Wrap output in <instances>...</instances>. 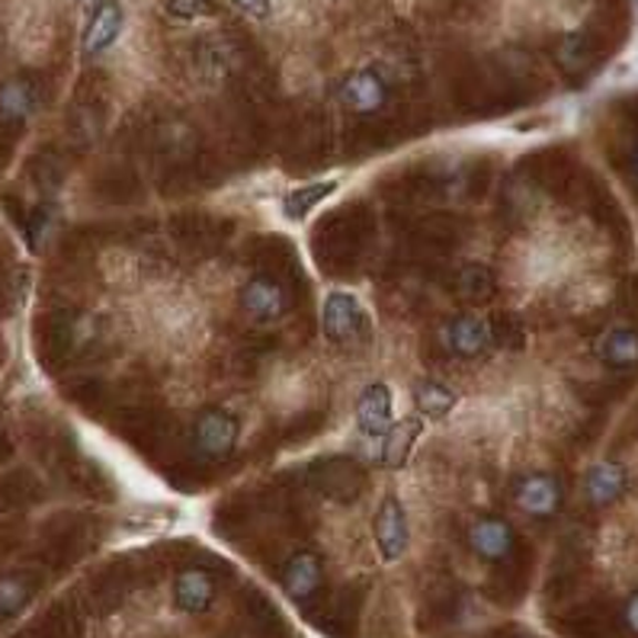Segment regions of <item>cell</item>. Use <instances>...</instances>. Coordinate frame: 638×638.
I'll list each match as a JSON object with an SVG mask.
<instances>
[{
  "label": "cell",
  "instance_id": "obj_1",
  "mask_svg": "<svg viewBox=\"0 0 638 638\" xmlns=\"http://www.w3.org/2000/svg\"><path fill=\"white\" fill-rule=\"evenodd\" d=\"M375 244V213L369 203H347L311 228L315 264L328 276H357Z\"/></svg>",
  "mask_w": 638,
  "mask_h": 638
},
{
  "label": "cell",
  "instance_id": "obj_2",
  "mask_svg": "<svg viewBox=\"0 0 638 638\" xmlns=\"http://www.w3.org/2000/svg\"><path fill=\"white\" fill-rule=\"evenodd\" d=\"M39 325H42L39 328V353L45 357L49 366L88 360L93 347L100 343V335H103L100 321L88 311H78V308L52 311Z\"/></svg>",
  "mask_w": 638,
  "mask_h": 638
},
{
  "label": "cell",
  "instance_id": "obj_3",
  "mask_svg": "<svg viewBox=\"0 0 638 638\" xmlns=\"http://www.w3.org/2000/svg\"><path fill=\"white\" fill-rule=\"evenodd\" d=\"M469 238V222L450 213H430L404 225V247L421 264H440Z\"/></svg>",
  "mask_w": 638,
  "mask_h": 638
},
{
  "label": "cell",
  "instance_id": "obj_4",
  "mask_svg": "<svg viewBox=\"0 0 638 638\" xmlns=\"http://www.w3.org/2000/svg\"><path fill=\"white\" fill-rule=\"evenodd\" d=\"M113 430L122 440H128L142 456L157 459L171 453L174 421L154 404H122L113 418Z\"/></svg>",
  "mask_w": 638,
  "mask_h": 638
},
{
  "label": "cell",
  "instance_id": "obj_5",
  "mask_svg": "<svg viewBox=\"0 0 638 638\" xmlns=\"http://www.w3.org/2000/svg\"><path fill=\"white\" fill-rule=\"evenodd\" d=\"M321 325L328 340L340 350H366L372 343V318L363 302L350 292H331L325 299Z\"/></svg>",
  "mask_w": 638,
  "mask_h": 638
},
{
  "label": "cell",
  "instance_id": "obj_6",
  "mask_svg": "<svg viewBox=\"0 0 638 638\" xmlns=\"http://www.w3.org/2000/svg\"><path fill=\"white\" fill-rule=\"evenodd\" d=\"M331 152V122L325 113H302L282 128V157L296 171L318 167Z\"/></svg>",
  "mask_w": 638,
  "mask_h": 638
},
{
  "label": "cell",
  "instance_id": "obj_7",
  "mask_svg": "<svg viewBox=\"0 0 638 638\" xmlns=\"http://www.w3.org/2000/svg\"><path fill=\"white\" fill-rule=\"evenodd\" d=\"M305 482L337 504H353L366 491V469L350 456H325L308 465Z\"/></svg>",
  "mask_w": 638,
  "mask_h": 638
},
{
  "label": "cell",
  "instance_id": "obj_8",
  "mask_svg": "<svg viewBox=\"0 0 638 638\" xmlns=\"http://www.w3.org/2000/svg\"><path fill=\"white\" fill-rule=\"evenodd\" d=\"M379 193L401 209H411V206H421L426 199H440L450 193V181L433 171L430 164H408L395 174H389L385 181L379 183Z\"/></svg>",
  "mask_w": 638,
  "mask_h": 638
},
{
  "label": "cell",
  "instance_id": "obj_9",
  "mask_svg": "<svg viewBox=\"0 0 638 638\" xmlns=\"http://www.w3.org/2000/svg\"><path fill=\"white\" fill-rule=\"evenodd\" d=\"M296 305V289L289 282H282L279 276L257 274L244 282L241 289V308L247 311V318L260 321V325H274L282 321Z\"/></svg>",
  "mask_w": 638,
  "mask_h": 638
},
{
  "label": "cell",
  "instance_id": "obj_10",
  "mask_svg": "<svg viewBox=\"0 0 638 638\" xmlns=\"http://www.w3.org/2000/svg\"><path fill=\"white\" fill-rule=\"evenodd\" d=\"M238 421L225 408H206L193 424V456H199L209 465H218L235 456L238 446Z\"/></svg>",
  "mask_w": 638,
  "mask_h": 638
},
{
  "label": "cell",
  "instance_id": "obj_11",
  "mask_svg": "<svg viewBox=\"0 0 638 638\" xmlns=\"http://www.w3.org/2000/svg\"><path fill=\"white\" fill-rule=\"evenodd\" d=\"M171 238L186 247V250H218L222 244L235 235V222L222 215L203 213V209H186V213L171 215Z\"/></svg>",
  "mask_w": 638,
  "mask_h": 638
},
{
  "label": "cell",
  "instance_id": "obj_12",
  "mask_svg": "<svg viewBox=\"0 0 638 638\" xmlns=\"http://www.w3.org/2000/svg\"><path fill=\"white\" fill-rule=\"evenodd\" d=\"M247 254H250L254 270L279 276V279H282V282H289L296 292H299V289L308 292V282H305L299 250L292 247L289 238H282V235H260V238H254V241H250V250H247Z\"/></svg>",
  "mask_w": 638,
  "mask_h": 638
},
{
  "label": "cell",
  "instance_id": "obj_13",
  "mask_svg": "<svg viewBox=\"0 0 638 638\" xmlns=\"http://www.w3.org/2000/svg\"><path fill=\"white\" fill-rule=\"evenodd\" d=\"M340 103L353 113V116H375L389 106V84L385 78L375 71V68H363L357 74H350L343 84H340Z\"/></svg>",
  "mask_w": 638,
  "mask_h": 638
},
{
  "label": "cell",
  "instance_id": "obj_14",
  "mask_svg": "<svg viewBox=\"0 0 638 638\" xmlns=\"http://www.w3.org/2000/svg\"><path fill=\"white\" fill-rule=\"evenodd\" d=\"M436 337H440V347L450 357H462V360L482 357L491 347V328H487L485 318H478V315H456V318H450L436 331Z\"/></svg>",
  "mask_w": 638,
  "mask_h": 638
},
{
  "label": "cell",
  "instance_id": "obj_15",
  "mask_svg": "<svg viewBox=\"0 0 638 638\" xmlns=\"http://www.w3.org/2000/svg\"><path fill=\"white\" fill-rule=\"evenodd\" d=\"M282 590L289 594V600L296 604H311L325 584V562L318 552L302 548V552H292L282 565Z\"/></svg>",
  "mask_w": 638,
  "mask_h": 638
},
{
  "label": "cell",
  "instance_id": "obj_16",
  "mask_svg": "<svg viewBox=\"0 0 638 638\" xmlns=\"http://www.w3.org/2000/svg\"><path fill=\"white\" fill-rule=\"evenodd\" d=\"M469 548L485 562H504L517 548V533L507 519L482 517L469 526Z\"/></svg>",
  "mask_w": 638,
  "mask_h": 638
},
{
  "label": "cell",
  "instance_id": "obj_17",
  "mask_svg": "<svg viewBox=\"0 0 638 638\" xmlns=\"http://www.w3.org/2000/svg\"><path fill=\"white\" fill-rule=\"evenodd\" d=\"M372 529H375L379 555H382L385 562H398V558L408 552V514H404V507H401V501H398L395 494H389V497L382 501Z\"/></svg>",
  "mask_w": 638,
  "mask_h": 638
},
{
  "label": "cell",
  "instance_id": "obj_18",
  "mask_svg": "<svg viewBox=\"0 0 638 638\" xmlns=\"http://www.w3.org/2000/svg\"><path fill=\"white\" fill-rule=\"evenodd\" d=\"M215 594H218L215 578L206 568H196V565L183 568L174 580V604L186 616H206L213 609Z\"/></svg>",
  "mask_w": 638,
  "mask_h": 638
},
{
  "label": "cell",
  "instance_id": "obj_19",
  "mask_svg": "<svg viewBox=\"0 0 638 638\" xmlns=\"http://www.w3.org/2000/svg\"><path fill=\"white\" fill-rule=\"evenodd\" d=\"M514 501L523 514L536 519L555 517L562 507V485L552 475H526L514 487Z\"/></svg>",
  "mask_w": 638,
  "mask_h": 638
},
{
  "label": "cell",
  "instance_id": "obj_20",
  "mask_svg": "<svg viewBox=\"0 0 638 638\" xmlns=\"http://www.w3.org/2000/svg\"><path fill=\"white\" fill-rule=\"evenodd\" d=\"M93 193L96 199L110 203V206H128L142 196V177L135 167L128 164H106L96 177H93Z\"/></svg>",
  "mask_w": 638,
  "mask_h": 638
},
{
  "label": "cell",
  "instance_id": "obj_21",
  "mask_svg": "<svg viewBox=\"0 0 638 638\" xmlns=\"http://www.w3.org/2000/svg\"><path fill=\"white\" fill-rule=\"evenodd\" d=\"M39 100L42 96H39V88L32 78H27V74L10 78L7 84H0V122L3 125H23L39 110Z\"/></svg>",
  "mask_w": 638,
  "mask_h": 638
},
{
  "label": "cell",
  "instance_id": "obj_22",
  "mask_svg": "<svg viewBox=\"0 0 638 638\" xmlns=\"http://www.w3.org/2000/svg\"><path fill=\"white\" fill-rule=\"evenodd\" d=\"M629 487V475L619 462H597L587 478H584V494L594 507H609L616 504Z\"/></svg>",
  "mask_w": 638,
  "mask_h": 638
},
{
  "label": "cell",
  "instance_id": "obj_23",
  "mask_svg": "<svg viewBox=\"0 0 638 638\" xmlns=\"http://www.w3.org/2000/svg\"><path fill=\"white\" fill-rule=\"evenodd\" d=\"M122 32V7L116 0H100L93 10L91 23L84 30V55L93 59L100 52H106Z\"/></svg>",
  "mask_w": 638,
  "mask_h": 638
},
{
  "label": "cell",
  "instance_id": "obj_24",
  "mask_svg": "<svg viewBox=\"0 0 638 638\" xmlns=\"http://www.w3.org/2000/svg\"><path fill=\"white\" fill-rule=\"evenodd\" d=\"M357 424L366 436H382L392 426V392L382 382L366 385L357 401Z\"/></svg>",
  "mask_w": 638,
  "mask_h": 638
},
{
  "label": "cell",
  "instance_id": "obj_25",
  "mask_svg": "<svg viewBox=\"0 0 638 638\" xmlns=\"http://www.w3.org/2000/svg\"><path fill=\"white\" fill-rule=\"evenodd\" d=\"M103 125H106L103 100H100V96H88V100H81V103L71 110V120H68V132H71L74 148H78V152H88L93 142L103 135Z\"/></svg>",
  "mask_w": 638,
  "mask_h": 638
},
{
  "label": "cell",
  "instance_id": "obj_26",
  "mask_svg": "<svg viewBox=\"0 0 638 638\" xmlns=\"http://www.w3.org/2000/svg\"><path fill=\"white\" fill-rule=\"evenodd\" d=\"M450 289L462 302L485 305L497 296V276L491 274L485 264H462L450 279Z\"/></svg>",
  "mask_w": 638,
  "mask_h": 638
},
{
  "label": "cell",
  "instance_id": "obj_27",
  "mask_svg": "<svg viewBox=\"0 0 638 638\" xmlns=\"http://www.w3.org/2000/svg\"><path fill=\"white\" fill-rule=\"evenodd\" d=\"M597 357L609 369H632L638 366V331L632 328H609L597 340Z\"/></svg>",
  "mask_w": 638,
  "mask_h": 638
},
{
  "label": "cell",
  "instance_id": "obj_28",
  "mask_svg": "<svg viewBox=\"0 0 638 638\" xmlns=\"http://www.w3.org/2000/svg\"><path fill=\"white\" fill-rule=\"evenodd\" d=\"M164 475H167V482L177 487V491H186V494H193V491H199L203 485H209V475H213V465L209 462H203L199 456H181V453H174L171 462L164 465Z\"/></svg>",
  "mask_w": 638,
  "mask_h": 638
},
{
  "label": "cell",
  "instance_id": "obj_29",
  "mask_svg": "<svg viewBox=\"0 0 638 638\" xmlns=\"http://www.w3.org/2000/svg\"><path fill=\"white\" fill-rule=\"evenodd\" d=\"M35 594V580L27 572H10L0 578V619L17 616Z\"/></svg>",
  "mask_w": 638,
  "mask_h": 638
},
{
  "label": "cell",
  "instance_id": "obj_30",
  "mask_svg": "<svg viewBox=\"0 0 638 638\" xmlns=\"http://www.w3.org/2000/svg\"><path fill=\"white\" fill-rule=\"evenodd\" d=\"M337 189L335 181H321V183H308V186H299V189H292L286 199H282V213L286 218H292V222H299L305 215L311 213L318 203H325L331 193Z\"/></svg>",
  "mask_w": 638,
  "mask_h": 638
},
{
  "label": "cell",
  "instance_id": "obj_31",
  "mask_svg": "<svg viewBox=\"0 0 638 638\" xmlns=\"http://www.w3.org/2000/svg\"><path fill=\"white\" fill-rule=\"evenodd\" d=\"M414 401H418V408L424 411L426 418L440 421V418H446V414L456 408V392L446 389V385L436 382V379H426V382L414 385Z\"/></svg>",
  "mask_w": 638,
  "mask_h": 638
},
{
  "label": "cell",
  "instance_id": "obj_32",
  "mask_svg": "<svg viewBox=\"0 0 638 638\" xmlns=\"http://www.w3.org/2000/svg\"><path fill=\"white\" fill-rule=\"evenodd\" d=\"M68 392L74 398V404L84 408L88 414H103V408H113V404H116V401H113V389H110L103 379H96V375L71 382Z\"/></svg>",
  "mask_w": 638,
  "mask_h": 638
},
{
  "label": "cell",
  "instance_id": "obj_33",
  "mask_svg": "<svg viewBox=\"0 0 638 638\" xmlns=\"http://www.w3.org/2000/svg\"><path fill=\"white\" fill-rule=\"evenodd\" d=\"M421 433V424L418 421H404V424H392L385 433H382V462L385 465H401L408 453H411V443L418 440Z\"/></svg>",
  "mask_w": 638,
  "mask_h": 638
},
{
  "label": "cell",
  "instance_id": "obj_34",
  "mask_svg": "<svg viewBox=\"0 0 638 638\" xmlns=\"http://www.w3.org/2000/svg\"><path fill=\"white\" fill-rule=\"evenodd\" d=\"M487 328H491V343H497V347H504V350H519L523 340H526V331H523L519 318L511 315V311H497V315L487 321Z\"/></svg>",
  "mask_w": 638,
  "mask_h": 638
},
{
  "label": "cell",
  "instance_id": "obj_35",
  "mask_svg": "<svg viewBox=\"0 0 638 638\" xmlns=\"http://www.w3.org/2000/svg\"><path fill=\"white\" fill-rule=\"evenodd\" d=\"M71 475H74V485L84 487L91 497H113V482L106 478V472L100 465H93L88 459H78Z\"/></svg>",
  "mask_w": 638,
  "mask_h": 638
},
{
  "label": "cell",
  "instance_id": "obj_36",
  "mask_svg": "<svg viewBox=\"0 0 638 638\" xmlns=\"http://www.w3.org/2000/svg\"><path fill=\"white\" fill-rule=\"evenodd\" d=\"M325 421H328V414L325 411H305L302 418H296L292 424L282 430V440L286 443H308L311 436H318L321 430H325Z\"/></svg>",
  "mask_w": 638,
  "mask_h": 638
},
{
  "label": "cell",
  "instance_id": "obj_37",
  "mask_svg": "<svg viewBox=\"0 0 638 638\" xmlns=\"http://www.w3.org/2000/svg\"><path fill=\"white\" fill-rule=\"evenodd\" d=\"M164 7L181 20H196V17L215 13V0H164Z\"/></svg>",
  "mask_w": 638,
  "mask_h": 638
},
{
  "label": "cell",
  "instance_id": "obj_38",
  "mask_svg": "<svg viewBox=\"0 0 638 638\" xmlns=\"http://www.w3.org/2000/svg\"><path fill=\"white\" fill-rule=\"evenodd\" d=\"M487 181H491V171H487V157L482 161H472V167L465 171V193L472 199H482L487 193Z\"/></svg>",
  "mask_w": 638,
  "mask_h": 638
},
{
  "label": "cell",
  "instance_id": "obj_39",
  "mask_svg": "<svg viewBox=\"0 0 638 638\" xmlns=\"http://www.w3.org/2000/svg\"><path fill=\"white\" fill-rule=\"evenodd\" d=\"M52 206H39L30 218V244L39 250L42 247V238H45V231H49V225H52Z\"/></svg>",
  "mask_w": 638,
  "mask_h": 638
},
{
  "label": "cell",
  "instance_id": "obj_40",
  "mask_svg": "<svg viewBox=\"0 0 638 638\" xmlns=\"http://www.w3.org/2000/svg\"><path fill=\"white\" fill-rule=\"evenodd\" d=\"M241 13L247 17H257V20H264V17H270V0H231Z\"/></svg>",
  "mask_w": 638,
  "mask_h": 638
},
{
  "label": "cell",
  "instance_id": "obj_41",
  "mask_svg": "<svg viewBox=\"0 0 638 638\" xmlns=\"http://www.w3.org/2000/svg\"><path fill=\"white\" fill-rule=\"evenodd\" d=\"M622 622H626V629L638 636V594H632L629 600H626V607H622Z\"/></svg>",
  "mask_w": 638,
  "mask_h": 638
},
{
  "label": "cell",
  "instance_id": "obj_42",
  "mask_svg": "<svg viewBox=\"0 0 638 638\" xmlns=\"http://www.w3.org/2000/svg\"><path fill=\"white\" fill-rule=\"evenodd\" d=\"M632 171L638 174V148H636V154H632Z\"/></svg>",
  "mask_w": 638,
  "mask_h": 638
}]
</instances>
